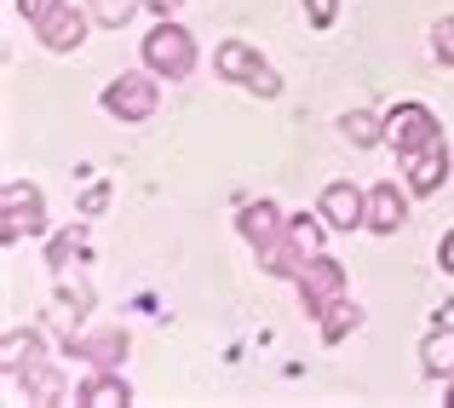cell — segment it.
<instances>
[{
	"mask_svg": "<svg viewBox=\"0 0 454 408\" xmlns=\"http://www.w3.org/2000/svg\"><path fill=\"white\" fill-rule=\"evenodd\" d=\"M18 12L46 52H75L87 41V23H92V12H75L69 0H18Z\"/></svg>",
	"mask_w": 454,
	"mask_h": 408,
	"instance_id": "6da1fadb",
	"label": "cell"
},
{
	"mask_svg": "<svg viewBox=\"0 0 454 408\" xmlns=\"http://www.w3.org/2000/svg\"><path fill=\"white\" fill-rule=\"evenodd\" d=\"M138 58H145V69H155L161 81H190L201 52H196V35H190L178 18H155V29L145 35Z\"/></svg>",
	"mask_w": 454,
	"mask_h": 408,
	"instance_id": "7a4b0ae2",
	"label": "cell"
},
{
	"mask_svg": "<svg viewBox=\"0 0 454 408\" xmlns=\"http://www.w3.org/2000/svg\"><path fill=\"white\" fill-rule=\"evenodd\" d=\"M104 115H115L121 127H145L161 110V75L155 69H121V75L104 87Z\"/></svg>",
	"mask_w": 454,
	"mask_h": 408,
	"instance_id": "3957f363",
	"label": "cell"
},
{
	"mask_svg": "<svg viewBox=\"0 0 454 408\" xmlns=\"http://www.w3.org/2000/svg\"><path fill=\"white\" fill-rule=\"evenodd\" d=\"M213 69H219V81H236V87H247L254 98H277L282 92V75L259 58L254 41H242V35H231V41H219V52H213Z\"/></svg>",
	"mask_w": 454,
	"mask_h": 408,
	"instance_id": "277c9868",
	"label": "cell"
},
{
	"mask_svg": "<svg viewBox=\"0 0 454 408\" xmlns=\"http://www.w3.org/2000/svg\"><path fill=\"white\" fill-rule=\"evenodd\" d=\"M294 287H300V305H305V317L317 322V317H328L333 305L345 299V265L333 254H310L305 265H300V276H294Z\"/></svg>",
	"mask_w": 454,
	"mask_h": 408,
	"instance_id": "5b68a950",
	"label": "cell"
},
{
	"mask_svg": "<svg viewBox=\"0 0 454 408\" xmlns=\"http://www.w3.org/2000/svg\"><path fill=\"white\" fill-rule=\"evenodd\" d=\"M23 236H46V196L35 184H23V178H12L0 190V242L18 247Z\"/></svg>",
	"mask_w": 454,
	"mask_h": 408,
	"instance_id": "8992f818",
	"label": "cell"
},
{
	"mask_svg": "<svg viewBox=\"0 0 454 408\" xmlns=\"http://www.w3.org/2000/svg\"><path fill=\"white\" fill-rule=\"evenodd\" d=\"M386 144L397 150V161H409V155H426L443 144V127H437V115L426 110V104H397V110L386 115Z\"/></svg>",
	"mask_w": 454,
	"mask_h": 408,
	"instance_id": "52a82bcc",
	"label": "cell"
},
{
	"mask_svg": "<svg viewBox=\"0 0 454 408\" xmlns=\"http://www.w3.org/2000/svg\"><path fill=\"white\" fill-rule=\"evenodd\" d=\"M317 213H322L328 231H368V190H356L351 178H333V184L322 190Z\"/></svg>",
	"mask_w": 454,
	"mask_h": 408,
	"instance_id": "ba28073f",
	"label": "cell"
},
{
	"mask_svg": "<svg viewBox=\"0 0 454 408\" xmlns=\"http://www.w3.org/2000/svg\"><path fill=\"white\" fill-rule=\"evenodd\" d=\"M409 184H397V178H380L374 190H368V231L374 236H397L403 224H409Z\"/></svg>",
	"mask_w": 454,
	"mask_h": 408,
	"instance_id": "9c48e42d",
	"label": "cell"
},
{
	"mask_svg": "<svg viewBox=\"0 0 454 408\" xmlns=\"http://www.w3.org/2000/svg\"><path fill=\"white\" fill-rule=\"evenodd\" d=\"M69 357H81L87 368H121V357H127V328L69 333Z\"/></svg>",
	"mask_w": 454,
	"mask_h": 408,
	"instance_id": "30bf717a",
	"label": "cell"
},
{
	"mask_svg": "<svg viewBox=\"0 0 454 408\" xmlns=\"http://www.w3.org/2000/svg\"><path fill=\"white\" fill-rule=\"evenodd\" d=\"M236 231L247 236V247H265L270 236L288 231V213H282L277 201H265V196H259V201H242V208H236Z\"/></svg>",
	"mask_w": 454,
	"mask_h": 408,
	"instance_id": "8fae6325",
	"label": "cell"
},
{
	"mask_svg": "<svg viewBox=\"0 0 454 408\" xmlns=\"http://www.w3.org/2000/svg\"><path fill=\"white\" fill-rule=\"evenodd\" d=\"M75 403H87V408H127L133 403V386L121 380V368H92V374L75 386Z\"/></svg>",
	"mask_w": 454,
	"mask_h": 408,
	"instance_id": "7c38bea8",
	"label": "cell"
},
{
	"mask_svg": "<svg viewBox=\"0 0 454 408\" xmlns=\"http://www.w3.org/2000/svg\"><path fill=\"white\" fill-rule=\"evenodd\" d=\"M403 184H409L414 196H437V190L449 184V144H437V150H426V155H409V161H403Z\"/></svg>",
	"mask_w": 454,
	"mask_h": 408,
	"instance_id": "4fadbf2b",
	"label": "cell"
},
{
	"mask_svg": "<svg viewBox=\"0 0 454 408\" xmlns=\"http://www.w3.org/2000/svg\"><path fill=\"white\" fill-rule=\"evenodd\" d=\"M29 363H46V340H41L35 328H12L6 340H0V374L18 380Z\"/></svg>",
	"mask_w": 454,
	"mask_h": 408,
	"instance_id": "5bb4252c",
	"label": "cell"
},
{
	"mask_svg": "<svg viewBox=\"0 0 454 408\" xmlns=\"http://www.w3.org/2000/svg\"><path fill=\"white\" fill-rule=\"evenodd\" d=\"M420 374L426 380H449L454 374V328H449V322L420 340Z\"/></svg>",
	"mask_w": 454,
	"mask_h": 408,
	"instance_id": "9a60e30c",
	"label": "cell"
},
{
	"mask_svg": "<svg viewBox=\"0 0 454 408\" xmlns=\"http://www.w3.org/2000/svg\"><path fill=\"white\" fill-rule=\"evenodd\" d=\"M340 133L351 150H374V144H386V115H368V110H345L340 115Z\"/></svg>",
	"mask_w": 454,
	"mask_h": 408,
	"instance_id": "2e32d148",
	"label": "cell"
},
{
	"mask_svg": "<svg viewBox=\"0 0 454 408\" xmlns=\"http://www.w3.org/2000/svg\"><path fill=\"white\" fill-rule=\"evenodd\" d=\"M317 328H322V345H340L345 333L363 328V305H356V299H340L328 317H317Z\"/></svg>",
	"mask_w": 454,
	"mask_h": 408,
	"instance_id": "e0dca14e",
	"label": "cell"
},
{
	"mask_svg": "<svg viewBox=\"0 0 454 408\" xmlns=\"http://www.w3.org/2000/svg\"><path fill=\"white\" fill-rule=\"evenodd\" d=\"M18 386L29 391L35 403H64V380L52 374V363H29V368L18 374Z\"/></svg>",
	"mask_w": 454,
	"mask_h": 408,
	"instance_id": "ac0fdd59",
	"label": "cell"
},
{
	"mask_svg": "<svg viewBox=\"0 0 454 408\" xmlns=\"http://www.w3.org/2000/svg\"><path fill=\"white\" fill-rule=\"evenodd\" d=\"M92 23H104V29H121L133 12H145V0H87Z\"/></svg>",
	"mask_w": 454,
	"mask_h": 408,
	"instance_id": "d6986e66",
	"label": "cell"
},
{
	"mask_svg": "<svg viewBox=\"0 0 454 408\" xmlns=\"http://www.w3.org/2000/svg\"><path fill=\"white\" fill-rule=\"evenodd\" d=\"M81 242H87V231H81V224H75V231H64V236L52 242V254H46L52 276H64V271H69V254H81Z\"/></svg>",
	"mask_w": 454,
	"mask_h": 408,
	"instance_id": "ffe728a7",
	"label": "cell"
},
{
	"mask_svg": "<svg viewBox=\"0 0 454 408\" xmlns=\"http://www.w3.org/2000/svg\"><path fill=\"white\" fill-rule=\"evenodd\" d=\"M300 6L310 29H333V18H340V0H300Z\"/></svg>",
	"mask_w": 454,
	"mask_h": 408,
	"instance_id": "44dd1931",
	"label": "cell"
},
{
	"mask_svg": "<svg viewBox=\"0 0 454 408\" xmlns=\"http://www.w3.org/2000/svg\"><path fill=\"white\" fill-rule=\"evenodd\" d=\"M432 52H437V64H454V12H449V18H437V29H432Z\"/></svg>",
	"mask_w": 454,
	"mask_h": 408,
	"instance_id": "7402d4cb",
	"label": "cell"
},
{
	"mask_svg": "<svg viewBox=\"0 0 454 408\" xmlns=\"http://www.w3.org/2000/svg\"><path fill=\"white\" fill-rule=\"evenodd\" d=\"M317 219H322V213H317ZM317 219H305V213L294 219V236H300V242L310 247V254H322V224H317Z\"/></svg>",
	"mask_w": 454,
	"mask_h": 408,
	"instance_id": "603a6c76",
	"label": "cell"
},
{
	"mask_svg": "<svg viewBox=\"0 0 454 408\" xmlns=\"http://www.w3.org/2000/svg\"><path fill=\"white\" fill-rule=\"evenodd\" d=\"M437 265L454 276V231H443V242H437Z\"/></svg>",
	"mask_w": 454,
	"mask_h": 408,
	"instance_id": "cb8c5ba5",
	"label": "cell"
},
{
	"mask_svg": "<svg viewBox=\"0 0 454 408\" xmlns=\"http://www.w3.org/2000/svg\"><path fill=\"white\" fill-rule=\"evenodd\" d=\"M178 6H184V0H145V12H155V18H173Z\"/></svg>",
	"mask_w": 454,
	"mask_h": 408,
	"instance_id": "d4e9b609",
	"label": "cell"
},
{
	"mask_svg": "<svg viewBox=\"0 0 454 408\" xmlns=\"http://www.w3.org/2000/svg\"><path fill=\"white\" fill-rule=\"evenodd\" d=\"M104 201H110V190H104V184H92V190H87V201H81V208H87V213H98Z\"/></svg>",
	"mask_w": 454,
	"mask_h": 408,
	"instance_id": "484cf974",
	"label": "cell"
},
{
	"mask_svg": "<svg viewBox=\"0 0 454 408\" xmlns=\"http://www.w3.org/2000/svg\"><path fill=\"white\" fill-rule=\"evenodd\" d=\"M443 403H449V408H454V374H449V386H443Z\"/></svg>",
	"mask_w": 454,
	"mask_h": 408,
	"instance_id": "4316f807",
	"label": "cell"
}]
</instances>
